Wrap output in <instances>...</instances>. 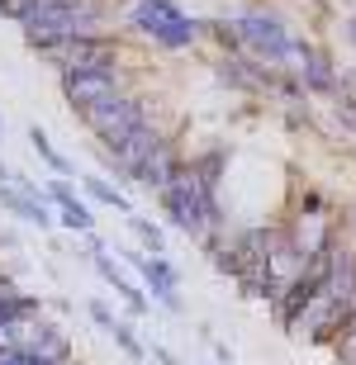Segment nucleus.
<instances>
[{"label": "nucleus", "instance_id": "obj_19", "mask_svg": "<svg viewBox=\"0 0 356 365\" xmlns=\"http://www.w3.org/2000/svg\"><path fill=\"white\" fill-rule=\"evenodd\" d=\"M205 34L219 43V53H223V57L243 53V43H238V29H233V19H228V14H219V19H205Z\"/></svg>", "mask_w": 356, "mask_h": 365}, {"label": "nucleus", "instance_id": "obj_20", "mask_svg": "<svg viewBox=\"0 0 356 365\" xmlns=\"http://www.w3.org/2000/svg\"><path fill=\"white\" fill-rule=\"evenodd\" d=\"M110 337H114V346H119V351L128 356V361H148V346L138 341V332H133V323H128V318H114Z\"/></svg>", "mask_w": 356, "mask_h": 365}, {"label": "nucleus", "instance_id": "obj_22", "mask_svg": "<svg viewBox=\"0 0 356 365\" xmlns=\"http://www.w3.org/2000/svg\"><path fill=\"white\" fill-rule=\"evenodd\" d=\"M39 190H43V200H48V204H57V209L76 200V190H71V185H67L62 176H57V180H48V185H39Z\"/></svg>", "mask_w": 356, "mask_h": 365}, {"label": "nucleus", "instance_id": "obj_7", "mask_svg": "<svg viewBox=\"0 0 356 365\" xmlns=\"http://www.w3.org/2000/svg\"><path fill=\"white\" fill-rule=\"evenodd\" d=\"M166 133H171V128H162L157 119H148L143 128H133V133L123 138V143H114V148H100V162L114 171V180H128V185H138V171H143V162H148L152 152L162 148Z\"/></svg>", "mask_w": 356, "mask_h": 365}, {"label": "nucleus", "instance_id": "obj_26", "mask_svg": "<svg viewBox=\"0 0 356 365\" xmlns=\"http://www.w3.org/2000/svg\"><path fill=\"white\" fill-rule=\"evenodd\" d=\"M342 34H347V43H352V48H356V14H352V19H347V29H342Z\"/></svg>", "mask_w": 356, "mask_h": 365}, {"label": "nucleus", "instance_id": "obj_13", "mask_svg": "<svg viewBox=\"0 0 356 365\" xmlns=\"http://www.w3.org/2000/svg\"><path fill=\"white\" fill-rule=\"evenodd\" d=\"M180 166H185L180 138H176V133H166V138H162V148H157V152L148 157V162H143V171H138V185L157 195L162 185H171V180H176V171H180Z\"/></svg>", "mask_w": 356, "mask_h": 365}, {"label": "nucleus", "instance_id": "obj_10", "mask_svg": "<svg viewBox=\"0 0 356 365\" xmlns=\"http://www.w3.org/2000/svg\"><path fill=\"white\" fill-rule=\"evenodd\" d=\"M128 257V266H138V275H143V284H148V299L152 304H162L166 313H180V271L171 266L166 257H148V252H123Z\"/></svg>", "mask_w": 356, "mask_h": 365}, {"label": "nucleus", "instance_id": "obj_24", "mask_svg": "<svg viewBox=\"0 0 356 365\" xmlns=\"http://www.w3.org/2000/svg\"><path fill=\"white\" fill-rule=\"evenodd\" d=\"M152 361H157V365H185L180 356H171V351H166V346H152Z\"/></svg>", "mask_w": 356, "mask_h": 365}, {"label": "nucleus", "instance_id": "obj_3", "mask_svg": "<svg viewBox=\"0 0 356 365\" xmlns=\"http://www.w3.org/2000/svg\"><path fill=\"white\" fill-rule=\"evenodd\" d=\"M228 19H233L238 43H243L247 57H257V62H266V67H290L300 38L290 34V24L280 19V10L261 5V0H247L243 10H233Z\"/></svg>", "mask_w": 356, "mask_h": 365}, {"label": "nucleus", "instance_id": "obj_15", "mask_svg": "<svg viewBox=\"0 0 356 365\" xmlns=\"http://www.w3.org/2000/svg\"><path fill=\"white\" fill-rule=\"evenodd\" d=\"M81 185H86V195H91V200H96V204H105V209H114V214H123V218H128V214H138V209H133V200H128L123 190H114L105 176H86Z\"/></svg>", "mask_w": 356, "mask_h": 365}, {"label": "nucleus", "instance_id": "obj_12", "mask_svg": "<svg viewBox=\"0 0 356 365\" xmlns=\"http://www.w3.org/2000/svg\"><path fill=\"white\" fill-rule=\"evenodd\" d=\"M0 209H10L14 218H24V223H34V228H53L57 214L48 209V200H43V190L29 180V185H0Z\"/></svg>", "mask_w": 356, "mask_h": 365}, {"label": "nucleus", "instance_id": "obj_9", "mask_svg": "<svg viewBox=\"0 0 356 365\" xmlns=\"http://www.w3.org/2000/svg\"><path fill=\"white\" fill-rule=\"evenodd\" d=\"M295 71V81L304 86V95H337L342 91V76H337V62H332L328 53H318V48H309V43L300 38V48H295V57H290V67Z\"/></svg>", "mask_w": 356, "mask_h": 365}, {"label": "nucleus", "instance_id": "obj_25", "mask_svg": "<svg viewBox=\"0 0 356 365\" xmlns=\"http://www.w3.org/2000/svg\"><path fill=\"white\" fill-rule=\"evenodd\" d=\"M14 176H19V171H14V166H5V162H0V185H14Z\"/></svg>", "mask_w": 356, "mask_h": 365}, {"label": "nucleus", "instance_id": "obj_18", "mask_svg": "<svg viewBox=\"0 0 356 365\" xmlns=\"http://www.w3.org/2000/svg\"><path fill=\"white\" fill-rule=\"evenodd\" d=\"M57 223H62L67 232H81V237H91V232H96V214L86 209L81 195H76L71 204H62V209H57Z\"/></svg>", "mask_w": 356, "mask_h": 365}, {"label": "nucleus", "instance_id": "obj_2", "mask_svg": "<svg viewBox=\"0 0 356 365\" xmlns=\"http://www.w3.org/2000/svg\"><path fill=\"white\" fill-rule=\"evenodd\" d=\"M123 24L128 34L148 38L157 53H190L205 38V19H190L176 0H128Z\"/></svg>", "mask_w": 356, "mask_h": 365}, {"label": "nucleus", "instance_id": "obj_23", "mask_svg": "<svg viewBox=\"0 0 356 365\" xmlns=\"http://www.w3.org/2000/svg\"><path fill=\"white\" fill-rule=\"evenodd\" d=\"M86 313H91V323H96L100 332H110V327H114V318H119V313H114L110 304H105V299H91V304H86Z\"/></svg>", "mask_w": 356, "mask_h": 365}, {"label": "nucleus", "instance_id": "obj_4", "mask_svg": "<svg viewBox=\"0 0 356 365\" xmlns=\"http://www.w3.org/2000/svg\"><path fill=\"white\" fill-rule=\"evenodd\" d=\"M157 204H162V218L171 223L176 232H185L190 242H214V237H223L219 228H214V218H209V204H205V195H200V185H195V176L180 166L176 171V180L171 185H162L157 190Z\"/></svg>", "mask_w": 356, "mask_h": 365}, {"label": "nucleus", "instance_id": "obj_6", "mask_svg": "<svg viewBox=\"0 0 356 365\" xmlns=\"http://www.w3.org/2000/svg\"><path fill=\"white\" fill-rule=\"evenodd\" d=\"M62 81V100H67V109L81 119L86 109L105 105V100H114V95L128 91V71L123 67H100V71H62L57 76Z\"/></svg>", "mask_w": 356, "mask_h": 365}, {"label": "nucleus", "instance_id": "obj_14", "mask_svg": "<svg viewBox=\"0 0 356 365\" xmlns=\"http://www.w3.org/2000/svg\"><path fill=\"white\" fill-rule=\"evenodd\" d=\"M39 313H43V299L39 294H24V289L0 294V346H10L14 332H19L29 318H39Z\"/></svg>", "mask_w": 356, "mask_h": 365}, {"label": "nucleus", "instance_id": "obj_11", "mask_svg": "<svg viewBox=\"0 0 356 365\" xmlns=\"http://www.w3.org/2000/svg\"><path fill=\"white\" fill-rule=\"evenodd\" d=\"M86 252H91V266H96V271H100V280H105V284H110V289H114V294L123 299V309L133 313V318H143V313L152 309L148 289H138V284L128 280V275H123L119 266H114V261H110V247L100 242L96 232H91V242H86Z\"/></svg>", "mask_w": 356, "mask_h": 365}, {"label": "nucleus", "instance_id": "obj_21", "mask_svg": "<svg viewBox=\"0 0 356 365\" xmlns=\"http://www.w3.org/2000/svg\"><path fill=\"white\" fill-rule=\"evenodd\" d=\"M332 114H337V123H342L347 133H356V95L347 91V86L332 95Z\"/></svg>", "mask_w": 356, "mask_h": 365}, {"label": "nucleus", "instance_id": "obj_16", "mask_svg": "<svg viewBox=\"0 0 356 365\" xmlns=\"http://www.w3.org/2000/svg\"><path fill=\"white\" fill-rule=\"evenodd\" d=\"M29 148L39 152V162L48 166V171H57V176H62V180H67V176H76V171H71V162H67V157H62V152L53 148V138L43 133L39 123H34V128H29Z\"/></svg>", "mask_w": 356, "mask_h": 365}, {"label": "nucleus", "instance_id": "obj_1", "mask_svg": "<svg viewBox=\"0 0 356 365\" xmlns=\"http://www.w3.org/2000/svg\"><path fill=\"white\" fill-rule=\"evenodd\" d=\"M105 19H110V5H105V0H39V5L24 14L19 34H24L29 53H39L43 62H48V57H57L67 43L105 34Z\"/></svg>", "mask_w": 356, "mask_h": 365}, {"label": "nucleus", "instance_id": "obj_27", "mask_svg": "<svg viewBox=\"0 0 356 365\" xmlns=\"http://www.w3.org/2000/svg\"><path fill=\"white\" fill-rule=\"evenodd\" d=\"M0 138H5V123H0Z\"/></svg>", "mask_w": 356, "mask_h": 365}, {"label": "nucleus", "instance_id": "obj_5", "mask_svg": "<svg viewBox=\"0 0 356 365\" xmlns=\"http://www.w3.org/2000/svg\"><path fill=\"white\" fill-rule=\"evenodd\" d=\"M148 119H157V114H152V100L128 86L123 95H114V100H105V105H96V109H86L81 128L96 138V148H114V143H123L133 128H143Z\"/></svg>", "mask_w": 356, "mask_h": 365}, {"label": "nucleus", "instance_id": "obj_17", "mask_svg": "<svg viewBox=\"0 0 356 365\" xmlns=\"http://www.w3.org/2000/svg\"><path fill=\"white\" fill-rule=\"evenodd\" d=\"M128 232H133L143 247H152L148 257H166V228L162 223H152V218H143V214H128Z\"/></svg>", "mask_w": 356, "mask_h": 365}, {"label": "nucleus", "instance_id": "obj_8", "mask_svg": "<svg viewBox=\"0 0 356 365\" xmlns=\"http://www.w3.org/2000/svg\"><path fill=\"white\" fill-rule=\"evenodd\" d=\"M53 71H100V67H123V48L114 34H91V38H76L67 43L57 57H48Z\"/></svg>", "mask_w": 356, "mask_h": 365}]
</instances>
